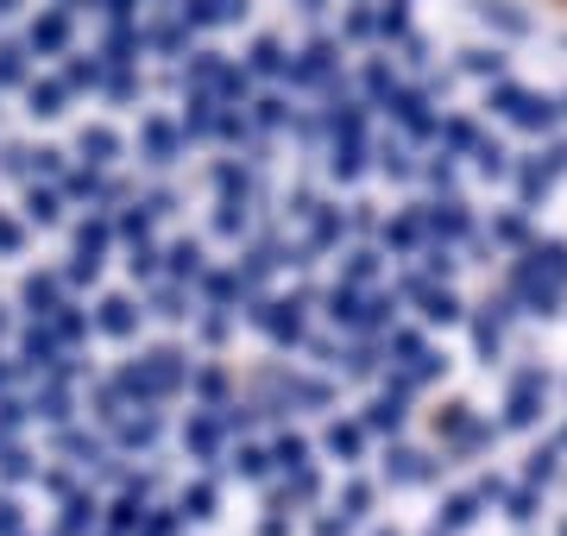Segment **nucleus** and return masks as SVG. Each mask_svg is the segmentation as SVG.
I'll list each match as a JSON object with an SVG mask.
<instances>
[]
</instances>
